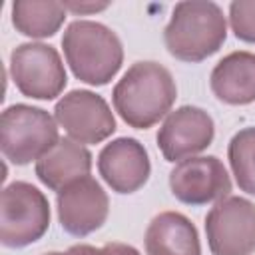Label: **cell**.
<instances>
[{"instance_id": "1", "label": "cell", "mask_w": 255, "mask_h": 255, "mask_svg": "<svg viewBox=\"0 0 255 255\" xmlns=\"http://www.w3.org/2000/svg\"><path fill=\"white\" fill-rule=\"evenodd\" d=\"M177 88L171 72L157 62H135L128 68L112 92L120 118L135 128L147 129L171 112Z\"/></svg>"}, {"instance_id": "2", "label": "cell", "mask_w": 255, "mask_h": 255, "mask_svg": "<svg viewBox=\"0 0 255 255\" xmlns=\"http://www.w3.org/2000/svg\"><path fill=\"white\" fill-rule=\"evenodd\" d=\"M62 48L74 76L90 86H106L124 62L118 34L94 20L72 22L62 36Z\"/></svg>"}, {"instance_id": "3", "label": "cell", "mask_w": 255, "mask_h": 255, "mask_svg": "<svg viewBox=\"0 0 255 255\" xmlns=\"http://www.w3.org/2000/svg\"><path fill=\"white\" fill-rule=\"evenodd\" d=\"M227 38L223 10L215 2H179L163 30L167 52L181 62H201L215 54Z\"/></svg>"}, {"instance_id": "4", "label": "cell", "mask_w": 255, "mask_h": 255, "mask_svg": "<svg viewBox=\"0 0 255 255\" xmlns=\"http://www.w3.org/2000/svg\"><path fill=\"white\" fill-rule=\"evenodd\" d=\"M58 122L42 108L14 104L0 118V149L14 165H28L48 153L58 141Z\"/></svg>"}, {"instance_id": "5", "label": "cell", "mask_w": 255, "mask_h": 255, "mask_svg": "<svg viewBox=\"0 0 255 255\" xmlns=\"http://www.w3.org/2000/svg\"><path fill=\"white\" fill-rule=\"evenodd\" d=\"M50 227V205L46 195L26 181H14L2 189L0 243L20 249L38 241Z\"/></svg>"}, {"instance_id": "6", "label": "cell", "mask_w": 255, "mask_h": 255, "mask_svg": "<svg viewBox=\"0 0 255 255\" xmlns=\"http://www.w3.org/2000/svg\"><path fill=\"white\" fill-rule=\"evenodd\" d=\"M10 76L16 88L32 100H54L68 82L60 54L42 42H26L12 50Z\"/></svg>"}, {"instance_id": "7", "label": "cell", "mask_w": 255, "mask_h": 255, "mask_svg": "<svg viewBox=\"0 0 255 255\" xmlns=\"http://www.w3.org/2000/svg\"><path fill=\"white\" fill-rule=\"evenodd\" d=\"M205 235L213 255H251L255 251V203L229 195L205 215Z\"/></svg>"}, {"instance_id": "8", "label": "cell", "mask_w": 255, "mask_h": 255, "mask_svg": "<svg viewBox=\"0 0 255 255\" xmlns=\"http://www.w3.org/2000/svg\"><path fill=\"white\" fill-rule=\"evenodd\" d=\"M169 189L185 205L217 203L231 193V177L215 155H193L175 163L169 171Z\"/></svg>"}, {"instance_id": "9", "label": "cell", "mask_w": 255, "mask_h": 255, "mask_svg": "<svg viewBox=\"0 0 255 255\" xmlns=\"http://www.w3.org/2000/svg\"><path fill=\"white\" fill-rule=\"evenodd\" d=\"M60 128L78 143H100L116 131V118L108 102L90 90H72L54 108Z\"/></svg>"}, {"instance_id": "10", "label": "cell", "mask_w": 255, "mask_h": 255, "mask_svg": "<svg viewBox=\"0 0 255 255\" xmlns=\"http://www.w3.org/2000/svg\"><path fill=\"white\" fill-rule=\"evenodd\" d=\"M58 221L74 237H86L98 231L110 213V199L104 187L90 175L66 185L56 197Z\"/></svg>"}, {"instance_id": "11", "label": "cell", "mask_w": 255, "mask_h": 255, "mask_svg": "<svg viewBox=\"0 0 255 255\" xmlns=\"http://www.w3.org/2000/svg\"><path fill=\"white\" fill-rule=\"evenodd\" d=\"M215 135L211 116L197 106L169 112L157 131V147L167 161H181L207 149Z\"/></svg>"}, {"instance_id": "12", "label": "cell", "mask_w": 255, "mask_h": 255, "mask_svg": "<svg viewBox=\"0 0 255 255\" xmlns=\"http://www.w3.org/2000/svg\"><path fill=\"white\" fill-rule=\"evenodd\" d=\"M98 171L116 193H135L149 179V155L133 137H118L106 143L98 155Z\"/></svg>"}, {"instance_id": "13", "label": "cell", "mask_w": 255, "mask_h": 255, "mask_svg": "<svg viewBox=\"0 0 255 255\" xmlns=\"http://www.w3.org/2000/svg\"><path fill=\"white\" fill-rule=\"evenodd\" d=\"M213 96L229 106L255 102V54L231 52L221 58L209 76Z\"/></svg>"}, {"instance_id": "14", "label": "cell", "mask_w": 255, "mask_h": 255, "mask_svg": "<svg viewBox=\"0 0 255 255\" xmlns=\"http://www.w3.org/2000/svg\"><path fill=\"white\" fill-rule=\"evenodd\" d=\"M38 179L52 191H60L66 185L90 175L92 153L78 141L70 137H60V141L36 161Z\"/></svg>"}, {"instance_id": "15", "label": "cell", "mask_w": 255, "mask_h": 255, "mask_svg": "<svg viewBox=\"0 0 255 255\" xmlns=\"http://www.w3.org/2000/svg\"><path fill=\"white\" fill-rule=\"evenodd\" d=\"M145 255H201L195 225L177 211L157 213L145 229Z\"/></svg>"}, {"instance_id": "16", "label": "cell", "mask_w": 255, "mask_h": 255, "mask_svg": "<svg viewBox=\"0 0 255 255\" xmlns=\"http://www.w3.org/2000/svg\"><path fill=\"white\" fill-rule=\"evenodd\" d=\"M66 8L54 0H18L12 4L14 28L30 38L54 36L66 20Z\"/></svg>"}, {"instance_id": "17", "label": "cell", "mask_w": 255, "mask_h": 255, "mask_svg": "<svg viewBox=\"0 0 255 255\" xmlns=\"http://www.w3.org/2000/svg\"><path fill=\"white\" fill-rule=\"evenodd\" d=\"M227 157L239 189L255 195V128H243L231 137Z\"/></svg>"}, {"instance_id": "18", "label": "cell", "mask_w": 255, "mask_h": 255, "mask_svg": "<svg viewBox=\"0 0 255 255\" xmlns=\"http://www.w3.org/2000/svg\"><path fill=\"white\" fill-rule=\"evenodd\" d=\"M229 24L233 34L247 42L255 44V0H237L229 4Z\"/></svg>"}, {"instance_id": "19", "label": "cell", "mask_w": 255, "mask_h": 255, "mask_svg": "<svg viewBox=\"0 0 255 255\" xmlns=\"http://www.w3.org/2000/svg\"><path fill=\"white\" fill-rule=\"evenodd\" d=\"M72 255H139V251L131 245L126 243H106L102 247H92V245H72L68 249Z\"/></svg>"}, {"instance_id": "20", "label": "cell", "mask_w": 255, "mask_h": 255, "mask_svg": "<svg viewBox=\"0 0 255 255\" xmlns=\"http://www.w3.org/2000/svg\"><path fill=\"white\" fill-rule=\"evenodd\" d=\"M62 4L66 10H70L74 14H92V12L106 10L110 6V2H78V0H66Z\"/></svg>"}, {"instance_id": "21", "label": "cell", "mask_w": 255, "mask_h": 255, "mask_svg": "<svg viewBox=\"0 0 255 255\" xmlns=\"http://www.w3.org/2000/svg\"><path fill=\"white\" fill-rule=\"evenodd\" d=\"M44 255H72L70 251H66V253H62V251H48V253H44Z\"/></svg>"}]
</instances>
